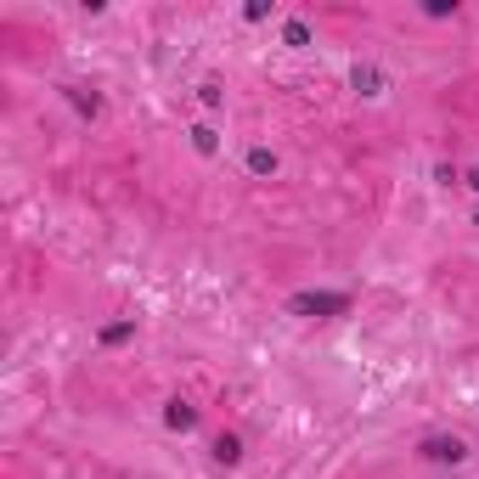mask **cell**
Returning a JSON list of instances; mask_svg holds the SVG:
<instances>
[{"mask_svg": "<svg viewBox=\"0 0 479 479\" xmlns=\"http://www.w3.org/2000/svg\"><path fill=\"white\" fill-rule=\"evenodd\" d=\"M215 457H220V463H226V468H232V463H237V457H243V446L232 440V434H220V440H215Z\"/></svg>", "mask_w": 479, "mask_h": 479, "instance_id": "52a82bcc", "label": "cell"}, {"mask_svg": "<svg viewBox=\"0 0 479 479\" xmlns=\"http://www.w3.org/2000/svg\"><path fill=\"white\" fill-rule=\"evenodd\" d=\"M192 147H198L203 158H215V153H220V136L209 130V124H198V130H192Z\"/></svg>", "mask_w": 479, "mask_h": 479, "instance_id": "277c9868", "label": "cell"}, {"mask_svg": "<svg viewBox=\"0 0 479 479\" xmlns=\"http://www.w3.org/2000/svg\"><path fill=\"white\" fill-rule=\"evenodd\" d=\"M344 305H350L344 294H294V299H288L294 316H339Z\"/></svg>", "mask_w": 479, "mask_h": 479, "instance_id": "6da1fadb", "label": "cell"}, {"mask_svg": "<svg viewBox=\"0 0 479 479\" xmlns=\"http://www.w3.org/2000/svg\"><path fill=\"white\" fill-rule=\"evenodd\" d=\"M282 40H288V46H310V29H305V23H288Z\"/></svg>", "mask_w": 479, "mask_h": 479, "instance_id": "9c48e42d", "label": "cell"}, {"mask_svg": "<svg viewBox=\"0 0 479 479\" xmlns=\"http://www.w3.org/2000/svg\"><path fill=\"white\" fill-rule=\"evenodd\" d=\"M130 339V322H113V327H102V344H124Z\"/></svg>", "mask_w": 479, "mask_h": 479, "instance_id": "ba28073f", "label": "cell"}, {"mask_svg": "<svg viewBox=\"0 0 479 479\" xmlns=\"http://www.w3.org/2000/svg\"><path fill=\"white\" fill-rule=\"evenodd\" d=\"M350 85H356L361 96H378V68H356V74H350Z\"/></svg>", "mask_w": 479, "mask_h": 479, "instance_id": "5b68a950", "label": "cell"}, {"mask_svg": "<svg viewBox=\"0 0 479 479\" xmlns=\"http://www.w3.org/2000/svg\"><path fill=\"white\" fill-rule=\"evenodd\" d=\"M423 457H434V463H463L468 451H463V440H429Z\"/></svg>", "mask_w": 479, "mask_h": 479, "instance_id": "7a4b0ae2", "label": "cell"}, {"mask_svg": "<svg viewBox=\"0 0 479 479\" xmlns=\"http://www.w3.org/2000/svg\"><path fill=\"white\" fill-rule=\"evenodd\" d=\"M164 423H170V429H192V423H198V406H186V401H170V412H164Z\"/></svg>", "mask_w": 479, "mask_h": 479, "instance_id": "3957f363", "label": "cell"}, {"mask_svg": "<svg viewBox=\"0 0 479 479\" xmlns=\"http://www.w3.org/2000/svg\"><path fill=\"white\" fill-rule=\"evenodd\" d=\"M474 226H479V220H474Z\"/></svg>", "mask_w": 479, "mask_h": 479, "instance_id": "7c38bea8", "label": "cell"}, {"mask_svg": "<svg viewBox=\"0 0 479 479\" xmlns=\"http://www.w3.org/2000/svg\"><path fill=\"white\" fill-rule=\"evenodd\" d=\"M248 170H254V175H271V170H277V153L254 147V153H248Z\"/></svg>", "mask_w": 479, "mask_h": 479, "instance_id": "8992f818", "label": "cell"}, {"mask_svg": "<svg viewBox=\"0 0 479 479\" xmlns=\"http://www.w3.org/2000/svg\"><path fill=\"white\" fill-rule=\"evenodd\" d=\"M68 96H74V108H79V113H96V108H102L91 91H68Z\"/></svg>", "mask_w": 479, "mask_h": 479, "instance_id": "30bf717a", "label": "cell"}, {"mask_svg": "<svg viewBox=\"0 0 479 479\" xmlns=\"http://www.w3.org/2000/svg\"><path fill=\"white\" fill-rule=\"evenodd\" d=\"M468 186H479V170H474V175H468Z\"/></svg>", "mask_w": 479, "mask_h": 479, "instance_id": "8fae6325", "label": "cell"}]
</instances>
